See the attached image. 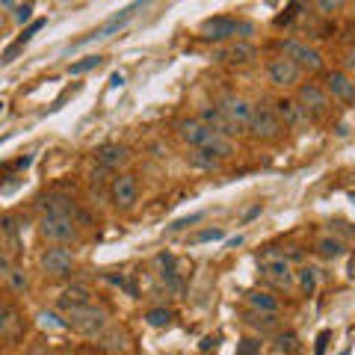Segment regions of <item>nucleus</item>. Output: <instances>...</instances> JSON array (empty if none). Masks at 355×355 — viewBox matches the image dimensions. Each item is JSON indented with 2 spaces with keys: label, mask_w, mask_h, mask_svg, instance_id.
Returning <instances> with one entry per match:
<instances>
[{
  "label": "nucleus",
  "mask_w": 355,
  "mask_h": 355,
  "mask_svg": "<svg viewBox=\"0 0 355 355\" xmlns=\"http://www.w3.org/2000/svg\"><path fill=\"white\" fill-rule=\"evenodd\" d=\"M110 323V314L101 305H86V308H74L65 314V326L74 329L77 335H86V338H98L104 335V329Z\"/></svg>",
  "instance_id": "nucleus-1"
},
{
  "label": "nucleus",
  "mask_w": 355,
  "mask_h": 355,
  "mask_svg": "<svg viewBox=\"0 0 355 355\" xmlns=\"http://www.w3.org/2000/svg\"><path fill=\"white\" fill-rule=\"evenodd\" d=\"M282 57L291 60L299 71H308V74H317L323 71V53L311 44L299 42V39H284L282 42Z\"/></svg>",
  "instance_id": "nucleus-2"
},
{
  "label": "nucleus",
  "mask_w": 355,
  "mask_h": 355,
  "mask_svg": "<svg viewBox=\"0 0 355 355\" xmlns=\"http://www.w3.org/2000/svg\"><path fill=\"white\" fill-rule=\"evenodd\" d=\"M254 139H279L282 137V121L279 116H275V110L272 107H252V121H249V128H246Z\"/></svg>",
  "instance_id": "nucleus-3"
},
{
  "label": "nucleus",
  "mask_w": 355,
  "mask_h": 355,
  "mask_svg": "<svg viewBox=\"0 0 355 355\" xmlns=\"http://www.w3.org/2000/svg\"><path fill=\"white\" fill-rule=\"evenodd\" d=\"M237 33H252V24H243V21L231 18V15L207 18L202 24V36L210 42H228V39H234Z\"/></svg>",
  "instance_id": "nucleus-4"
},
{
  "label": "nucleus",
  "mask_w": 355,
  "mask_h": 355,
  "mask_svg": "<svg viewBox=\"0 0 355 355\" xmlns=\"http://www.w3.org/2000/svg\"><path fill=\"white\" fill-rule=\"evenodd\" d=\"M39 234L48 243H53V246H65V243L77 240V225L74 219H65V216H42Z\"/></svg>",
  "instance_id": "nucleus-5"
},
{
  "label": "nucleus",
  "mask_w": 355,
  "mask_h": 355,
  "mask_svg": "<svg viewBox=\"0 0 355 355\" xmlns=\"http://www.w3.org/2000/svg\"><path fill=\"white\" fill-rule=\"evenodd\" d=\"M216 110H219V113L225 116L237 130H246L249 121H252V104L246 101V98H240V95L225 92V95H222L219 101H216Z\"/></svg>",
  "instance_id": "nucleus-6"
},
{
  "label": "nucleus",
  "mask_w": 355,
  "mask_h": 355,
  "mask_svg": "<svg viewBox=\"0 0 355 355\" xmlns=\"http://www.w3.org/2000/svg\"><path fill=\"white\" fill-rule=\"evenodd\" d=\"M296 101L308 116H326L329 113V95L320 83H299L296 86Z\"/></svg>",
  "instance_id": "nucleus-7"
},
{
  "label": "nucleus",
  "mask_w": 355,
  "mask_h": 355,
  "mask_svg": "<svg viewBox=\"0 0 355 355\" xmlns=\"http://www.w3.org/2000/svg\"><path fill=\"white\" fill-rule=\"evenodd\" d=\"M261 272L263 279H270L275 287H291L293 284V270H291V261L279 252H266L261 258Z\"/></svg>",
  "instance_id": "nucleus-8"
},
{
  "label": "nucleus",
  "mask_w": 355,
  "mask_h": 355,
  "mask_svg": "<svg viewBox=\"0 0 355 355\" xmlns=\"http://www.w3.org/2000/svg\"><path fill=\"white\" fill-rule=\"evenodd\" d=\"M39 263H42V270L48 275H53V279H62V275H69L74 270V254L65 246H51V249L42 252Z\"/></svg>",
  "instance_id": "nucleus-9"
},
{
  "label": "nucleus",
  "mask_w": 355,
  "mask_h": 355,
  "mask_svg": "<svg viewBox=\"0 0 355 355\" xmlns=\"http://www.w3.org/2000/svg\"><path fill=\"white\" fill-rule=\"evenodd\" d=\"M137 196H139V184H137V175H119L110 181V198H113V205L116 207H133V202H137Z\"/></svg>",
  "instance_id": "nucleus-10"
},
{
  "label": "nucleus",
  "mask_w": 355,
  "mask_h": 355,
  "mask_svg": "<svg viewBox=\"0 0 355 355\" xmlns=\"http://www.w3.org/2000/svg\"><path fill=\"white\" fill-rule=\"evenodd\" d=\"M299 74H302V71H299L296 65L291 60H284V57H275V60L266 62V77H270V83L275 89H291V86H296L299 83Z\"/></svg>",
  "instance_id": "nucleus-11"
},
{
  "label": "nucleus",
  "mask_w": 355,
  "mask_h": 355,
  "mask_svg": "<svg viewBox=\"0 0 355 355\" xmlns=\"http://www.w3.org/2000/svg\"><path fill=\"white\" fill-rule=\"evenodd\" d=\"M175 128H178V137H181L187 146H193V148H207V142L216 137V133L210 130L207 125H202L198 119H181Z\"/></svg>",
  "instance_id": "nucleus-12"
},
{
  "label": "nucleus",
  "mask_w": 355,
  "mask_h": 355,
  "mask_svg": "<svg viewBox=\"0 0 355 355\" xmlns=\"http://www.w3.org/2000/svg\"><path fill=\"white\" fill-rule=\"evenodd\" d=\"M323 83H326L323 86L326 95L338 98V101H343V104H355V80L347 71H329Z\"/></svg>",
  "instance_id": "nucleus-13"
},
{
  "label": "nucleus",
  "mask_w": 355,
  "mask_h": 355,
  "mask_svg": "<svg viewBox=\"0 0 355 355\" xmlns=\"http://www.w3.org/2000/svg\"><path fill=\"white\" fill-rule=\"evenodd\" d=\"M39 207L44 216H65V219H74L77 214V205L71 196H62V193H48L39 198Z\"/></svg>",
  "instance_id": "nucleus-14"
},
{
  "label": "nucleus",
  "mask_w": 355,
  "mask_h": 355,
  "mask_svg": "<svg viewBox=\"0 0 355 355\" xmlns=\"http://www.w3.org/2000/svg\"><path fill=\"white\" fill-rule=\"evenodd\" d=\"M275 116H279L282 128H305L308 121V113L299 107L296 98H279L275 101Z\"/></svg>",
  "instance_id": "nucleus-15"
},
{
  "label": "nucleus",
  "mask_w": 355,
  "mask_h": 355,
  "mask_svg": "<svg viewBox=\"0 0 355 355\" xmlns=\"http://www.w3.org/2000/svg\"><path fill=\"white\" fill-rule=\"evenodd\" d=\"M137 9H142V6H139V3H133V6H128V9H121L119 15H113L110 21H104L101 27H98V30H92V33H89V36H83V39L77 42V44H83V42H92V39H107V36H113V33H119V30L125 27L128 21L133 18V12H137Z\"/></svg>",
  "instance_id": "nucleus-16"
},
{
  "label": "nucleus",
  "mask_w": 355,
  "mask_h": 355,
  "mask_svg": "<svg viewBox=\"0 0 355 355\" xmlns=\"http://www.w3.org/2000/svg\"><path fill=\"white\" fill-rule=\"evenodd\" d=\"M86 305H92V291H89L86 284H71V287H65V291L60 293L57 299V308L60 311H74V308H86Z\"/></svg>",
  "instance_id": "nucleus-17"
},
{
  "label": "nucleus",
  "mask_w": 355,
  "mask_h": 355,
  "mask_svg": "<svg viewBox=\"0 0 355 355\" xmlns=\"http://www.w3.org/2000/svg\"><path fill=\"white\" fill-rule=\"evenodd\" d=\"M95 160H98V169L113 172V169H119V166H125L130 160V151L125 146H101L95 151Z\"/></svg>",
  "instance_id": "nucleus-18"
},
{
  "label": "nucleus",
  "mask_w": 355,
  "mask_h": 355,
  "mask_svg": "<svg viewBox=\"0 0 355 355\" xmlns=\"http://www.w3.org/2000/svg\"><path fill=\"white\" fill-rule=\"evenodd\" d=\"M198 121H202V125H207L210 130H214V133H219V137H237V128L234 125H231V121L225 119V116H222L219 113V110L214 107V104H210V107H202V116H198Z\"/></svg>",
  "instance_id": "nucleus-19"
},
{
  "label": "nucleus",
  "mask_w": 355,
  "mask_h": 355,
  "mask_svg": "<svg viewBox=\"0 0 355 355\" xmlns=\"http://www.w3.org/2000/svg\"><path fill=\"white\" fill-rule=\"evenodd\" d=\"M246 299H249L252 311H261V314H279L282 311V302L272 293H266V291H252Z\"/></svg>",
  "instance_id": "nucleus-20"
},
{
  "label": "nucleus",
  "mask_w": 355,
  "mask_h": 355,
  "mask_svg": "<svg viewBox=\"0 0 355 355\" xmlns=\"http://www.w3.org/2000/svg\"><path fill=\"white\" fill-rule=\"evenodd\" d=\"M225 57H228V62H234V65H246V62H252L254 57H258V51H254L249 42H234L228 48Z\"/></svg>",
  "instance_id": "nucleus-21"
},
{
  "label": "nucleus",
  "mask_w": 355,
  "mask_h": 355,
  "mask_svg": "<svg viewBox=\"0 0 355 355\" xmlns=\"http://www.w3.org/2000/svg\"><path fill=\"white\" fill-rule=\"evenodd\" d=\"M343 249H347V246H343V240L331 237V234H326V237L317 240V252L323 254V258H329V261H331V258H340Z\"/></svg>",
  "instance_id": "nucleus-22"
},
{
  "label": "nucleus",
  "mask_w": 355,
  "mask_h": 355,
  "mask_svg": "<svg viewBox=\"0 0 355 355\" xmlns=\"http://www.w3.org/2000/svg\"><path fill=\"white\" fill-rule=\"evenodd\" d=\"M246 323L254 326V329H261V331H272L275 326H279V317L275 314H261V311H249Z\"/></svg>",
  "instance_id": "nucleus-23"
},
{
  "label": "nucleus",
  "mask_w": 355,
  "mask_h": 355,
  "mask_svg": "<svg viewBox=\"0 0 355 355\" xmlns=\"http://www.w3.org/2000/svg\"><path fill=\"white\" fill-rule=\"evenodd\" d=\"M190 163H193V166H198V169L216 172L222 160H216V157H214V154H207V151H202V148H193V154H190Z\"/></svg>",
  "instance_id": "nucleus-24"
},
{
  "label": "nucleus",
  "mask_w": 355,
  "mask_h": 355,
  "mask_svg": "<svg viewBox=\"0 0 355 355\" xmlns=\"http://www.w3.org/2000/svg\"><path fill=\"white\" fill-rule=\"evenodd\" d=\"M6 279H9V287H12L15 293L30 291V279H27V272H24V270H18V266H9Z\"/></svg>",
  "instance_id": "nucleus-25"
},
{
  "label": "nucleus",
  "mask_w": 355,
  "mask_h": 355,
  "mask_svg": "<svg viewBox=\"0 0 355 355\" xmlns=\"http://www.w3.org/2000/svg\"><path fill=\"white\" fill-rule=\"evenodd\" d=\"M299 287H302L305 296H311L317 291V270L314 266H302V270H299Z\"/></svg>",
  "instance_id": "nucleus-26"
},
{
  "label": "nucleus",
  "mask_w": 355,
  "mask_h": 355,
  "mask_svg": "<svg viewBox=\"0 0 355 355\" xmlns=\"http://www.w3.org/2000/svg\"><path fill=\"white\" fill-rule=\"evenodd\" d=\"M146 320H148V326L163 329V326L172 323V311L169 308H151V311H146Z\"/></svg>",
  "instance_id": "nucleus-27"
},
{
  "label": "nucleus",
  "mask_w": 355,
  "mask_h": 355,
  "mask_svg": "<svg viewBox=\"0 0 355 355\" xmlns=\"http://www.w3.org/2000/svg\"><path fill=\"white\" fill-rule=\"evenodd\" d=\"M104 62V57H98V53H92V57H83L80 62H71L69 65V74H86V71H92V69H98V65Z\"/></svg>",
  "instance_id": "nucleus-28"
},
{
  "label": "nucleus",
  "mask_w": 355,
  "mask_h": 355,
  "mask_svg": "<svg viewBox=\"0 0 355 355\" xmlns=\"http://www.w3.org/2000/svg\"><path fill=\"white\" fill-rule=\"evenodd\" d=\"M225 234H222L219 228H205V231H198V234L190 237V246H198V243H214V240H222Z\"/></svg>",
  "instance_id": "nucleus-29"
},
{
  "label": "nucleus",
  "mask_w": 355,
  "mask_h": 355,
  "mask_svg": "<svg viewBox=\"0 0 355 355\" xmlns=\"http://www.w3.org/2000/svg\"><path fill=\"white\" fill-rule=\"evenodd\" d=\"M275 347H279L282 352H293L296 349V335L293 331H284V335L275 338Z\"/></svg>",
  "instance_id": "nucleus-30"
},
{
  "label": "nucleus",
  "mask_w": 355,
  "mask_h": 355,
  "mask_svg": "<svg viewBox=\"0 0 355 355\" xmlns=\"http://www.w3.org/2000/svg\"><path fill=\"white\" fill-rule=\"evenodd\" d=\"M202 219H205V214H193V216H184V219L172 222V225H169V231L175 234V231H184V228H190V225H196V222H202Z\"/></svg>",
  "instance_id": "nucleus-31"
},
{
  "label": "nucleus",
  "mask_w": 355,
  "mask_h": 355,
  "mask_svg": "<svg viewBox=\"0 0 355 355\" xmlns=\"http://www.w3.org/2000/svg\"><path fill=\"white\" fill-rule=\"evenodd\" d=\"M101 347H107V349H113V352H121L125 349V335H107V338H101Z\"/></svg>",
  "instance_id": "nucleus-32"
},
{
  "label": "nucleus",
  "mask_w": 355,
  "mask_h": 355,
  "mask_svg": "<svg viewBox=\"0 0 355 355\" xmlns=\"http://www.w3.org/2000/svg\"><path fill=\"white\" fill-rule=\"evenodd\" d=\"M44 24H48V21H44V18H39V21H33V24L24 30V33H21V36H18V44H27L33 36H36V33L44 27Z\"/></svg>",
  "instance_id": "nucleus-33"
},
{
  "label": "nucleus",
  "mask_w": 355,
  "mask_h": 355,
  "mask_svg": "<svg viewBox=\"0 0 355 355\" xmlns=\"http://www.w3.org/2000/svg\"><path fill=\"white\" fill-rule=\"evenodd\" d=\"M240 355H252V352H261V340H254V338H243L240 340V347H237Z\"/></svg>",
  "instance_id": "nucleus-34"
},
{
  "label": "nucleus",
  "mask_w": 355,
  "mask_h": 355,
  "mask_svg": "<svg viewBox=\"0 0 355 355\" xmlns=\"http://www.w3.org/2000/svg\"><path fill=\"white\" fill-rule=\"evenodd\" d=\"M21 51H24V44H18V42H15V44H9V48H6L3 53H0V65H9V62H12V60L18 57Z\"/></svg>",
  "instance_id": "nucleus-35"
},
{
  "label": "nucleus",
  "mask_w": 355,
  "mask_h": 355,
  "mask_svg": "<svg viewBox=\"0 0 355 355\" xmlns=\"http://www.w3.org/2000/svg\"><path fill=\"white\" fill-rule=\"evenodd\" d=\"M163 282H166V287H169L172 293H184V282L178 279L175 272H163Z\"/></svg>",
  "instance_id": "nucleus-36"
},
{
  "label": "nucleus",
  "mask_w": 355,
  "mask_h": 355,
  "mask_svg": "<svg viewBox=\"0 0 355 355\" xmlns=\"http://www.w3.org/2000/svg\"><path fill=\"white\" fill-rule=\"evenodd\" d=\"M157 266H163V272H175V254H169V252L157 254Z\"/></svg>",
  "instance_id": "nucleus-37"
},
{
  "label": "nucleus",
  "mask_w": 355,
  "mask_h": 355,
  "mask_svg": "<svg viewBox=\"0 0 355 355\" xmlns=\"http://www.w3.org/2000/svg\"><path fill=\"white\" fill-rule=\"evenodd\" d=\"M33 18V3H24V6H15V21L18 24H24V21Z\"/></svg>",
  "instance_id": "nucleus-38"
},
{
  "label": "nucleus",
  "mask_w": 355,
  "mask_h": 355,
  "mask_svg": "<svg viewBox=\"0 0 355 355\" xmlns=\"http://www.w3.org/2000/svg\"><path fill=\"white\" fill-rule=\"evenodd\" d=\"M343 3H338V0H320V3H317V9H320V12H326V15H331V12H335V9H340Z\"/></svg>",
  "instance_id": "nucleus-39"
},
{
  "label": "nucleus",
  "mask_w": 355,
  "mask_h": 355,
  "mask_svg": "<svg viewBox=\"0 0 355 355\" xmlns=\"http://www.w3.org/2000/svg\"><path fill=\"white\" fill-rule=\"evenodd\" d=\"M0 228H3L9 237H15V231H18V225H15V219H12V216H3V219H0Z\"/></svg>",
  "instance_id": "nucleus-40"
},
{
  "label": "nucleus",
  "mask_w": 355,
  "mask_h": 355,
  "mask_svg": "<svg viewBox=\"0 0 355 355\" xmlns=\"http://www.w3.org/2000/svg\"><path fill=\"white\" fill-rule=\"evenodd\" d=\"M329 338H331L329 331H320V338H317V352H314V355H323V352H326V343H329Z\"/></svg>",
  "instance_id": "nucleus-41"
},
{
  "label": "nucleus",
  "mask_w": 355,
  "mask_h": 355,
  "mask_svg": "<svg viewBox=\"0 0 355 355\" xmlns=\"http://www.w3.org/2000/svg\"><path fill=\"white\" fill-rule=\"evenodd\" d=\"M343 65H347V69H349V71L355 69V44H352V48L347 51V57H343Z\"/></svg>",
  "instance_id": "nucleus-42"
},
{
  "label": "nucleus",
  "mask_w": 355,
  "mask_h": 355,
  "mask_svg": "<svg viewBox=\"0 0 355 355\" xmlns=\"http://www.w3.org/2000/svg\"><path fill=\"white\" fill-rule=\"evenodd\" d=\"M6 323H9V311L0 305V335H3V329H6Z\"/></svg>",
  "instance_id": "nucleus-43"
},
{
  "label": "nucleus",
  "mask_w": 355,
  "mask_h": 355,
  "mask_svg": "<svg viewBox=\"0 0 355 355\" xmlns=\"http://www.w3.org/2000/svg\"><path fill=\"white\" fill-rule=\"evenodd\" d=\"M121 83H125V77H121V74H113V80H110V86H113V89H119Z\"/></svg>",
  "instance_id": "nucleus-44"
},
{
  "label": "nucleus",
  "mask_w": 355,
  "mask_h": 355,
  "mask_svg": "<svg viewBox=\"0 0 355 355\" xmlns=\"http://www.w3.org/2000/svg\"><path fill=\"white\" fill-rule=\"evenodd\" d=\"M261 214V205H254L252 210H249V214H246V219H254V216H258Z\"/></svg>",
  "instance_id": "nucleus-45"
},
{
  "label": "nucleus",
  "mask_w": 355,
  "mask_h": 355,
  "mask_svg": "<svg viewBox=\"0 0 355 355\" xmlns=\"http://www.w3.org/2000/svg\"><path fill=\"white\" fill-rule=\"evenodd\" d=\"M0 270H6V272H9V261L3 258V254H0Z\"/></svg>",
  "instance_id": "nucleus-46"
},
{
  "label": "nucleus",
  "mask_w": 355,
  "mask_h": 355,
  "mask_svg": "<svg viewBox=\"0 0 355 355\" xmlns=\"http://www.w3.org/2000/svg\"><path fill=\"white\" fill-rule=\"evenodd\" d=\"M338 355H349V349H343V352H338Z\"/></svg>",
  "instance_id": "nucleus-47"
},
{
  "label": "nucleus",
  "mask_w": 355,
  "mask_h": 355,
  "mask_svg": "<svg viewBox=\"0 0 355 355\" xmlns=\"http://www.w3.org/2000/svg\"><path fill=\"white\" fill-rule=\"evenodd\" d=\"M252 355H263V352H252Z\"/></svg>",
  "instance_id": "nucleus-48"
},
{
  "label": "nucleus",
  "mask_w": 355,
  "mask_h": 355,
  "mask_svg": "<svg viewBox=\"0 0 355 355\" xmlns=\"http://www.w3.org/2000/svg\"><path fill=\"white\" fill-rule=\"evenodd\" d=\"M0 110H3V104H0Z\"/></svg>",
  "instance_id": "nucleus-49"
}]
</instances>
